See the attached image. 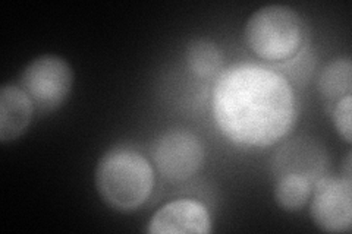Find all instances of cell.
I'll use <instances>...</instances> for the list:
<instances>
[{"label": "cell", "instance_id": "6da1fadb", "mask_svg": "<svg viewBox=\"0 0 352 234\" xmlns=\"http://www.w3.org/2000/svg\"><path fill=\"white\" fill-rule=\"evenodd\" d=\"M212 110L217 128L244 147H270L296 120V98L282 75L264 66L241 63L219 75Z\"/></svg>", "mask_w": 352, "mask_h": 234}, {"label": "cell", "instance_id": "7a4b0ae2", "mask_svg": "<svg viewBox=\"0 0 352 234\" xmlns=\"http://www.w3.org/2000/svg\"><path fill=\"white\" fill-rule=\"evenodd\" d=\"M154 172L148 160L128 147H115L96 167V189L104 202L120 213H131L150 198Z\"/></svg>", "mask_w": 352, "mask_h": 234}, {"label": "cell", "instance_id": "3957f363", "mask_svg": "<svg viewBox=\"0 0 352 234\" xmlns=\"http://www.w3.org/2000/svg\"><path fill=\"white\" fill-rule=\"evenodd\" d=\"M244 34L256 56L269 62H280L300 51L304 43V22L289 6L267 5L248 18Z\"/></svg>", "mask_w": 352, "mask_h": 234}, {"label": "cell", "instance_id": "277c9868", "mask_svg": "<svg viewBox=\"0 0 352 234\" xmlns=\"http://www.w3.org/2000/svg\"><path fill=\"white\" fill-rule=\"evenodd\" d=\"M72 84V68L56 54H41L32 59L22 71L19 80L21 88L43 115L52 113L65 103Z\"/></svg>", "mask_w": 352, "mask_h": 234}, {"label": "cell", "instance_id": "5b68a950", "mask_svg": "<svg viewBox=\"0 0 352 234\" xmlns=\"http://www.w3.org/2000/svg\"><path fill=\"white\" fill-rule=\"evenodd\" d=\"M153 160L159 173L170 182H185L201 169L204 145L188 129H170L154 143Z\"/></svg>", "mask_w": 352, "mask_h": 234}, {"label": "cell", "instance_id": "8992f818", "mask_svg": "<svg viewBox=\"0 0 352 234\" xmlns=\"http://www.w3.org/2000/svg\"><path fill=\"white\" fill-rule=\"evenodd\" d=\"M310 215L327 233H349L352 229V179L323 176L313 185Z\"/></svg>", "mask_w": 352, "mask_h": 234}, {"label": "cell", "instance_id": "52a82bcc", "mask_svg": "<svg viewBox=\"0 0 352 234\" xmlns=\"http://www.w3.org/2000/svg\"><path fill=\"white\" fill-rule=\"evenodd\" d=\"M210 230L207 208L194 199H178L163 205L150 218L147 227L151 234H207Z\"/></svg>", "mask_w": 352, "mask_h": 234}, {"label": "cell", "instance_id": "ba28073f", "mask_svg": "<svg viewBox=\"0 0 352 234\" xmlns=\"http://www.w3.org/2000/svg\"><path fill=\"white\" fill-rule=\"evenodd\" d=\"M34 110V103L21 85H3L0 90V142L9 143L24 135Z\"/></svg>", "mask_w": 352, "mask_h": 234}, {"label": "cell", "instance_id": "9c48e42d", "mask_svg": "<svg viewBox=\"0 0 352 234\" xmlns=\"http://www.w3.org/2000/svg\"><path fill=\"white\" fill-rule=\"evenodd\" d=\"M185 60L190 72L200 80H210L222 73L223 56L219 46L208 38L192 40L185 50Z\"/></svg>", "mask_w": 352, "mask_h": 234}, {"label": "cell", "instance_id": "30bf717a", "mask_svg": "<svg viewBox=\"0 0 352 234\" xmlns=\"http://www.w3.org/2000/svg\"><path fill=\"white\" fill-rule=\"evenodd\" d=\"M318 91L329 103H336L352 94V62L348 58H338L326 65L318 75Z\"/></svg>", "mask_w": 352, "mask_h": 234}, {"label": "cell", "instance_id": "8fae6325", "mask_svg": "<svg viewBox=\"0 0 352 234\" xmlns=\"http://www.w3.org/2000/svg\"><path fill=\"white\" fill-rule=\"evenodd\" d=\"M310 176L301 173H283L274 185V200L285 211H298L310 200L313 192Z\"/></svg>", "mask_w": 352, "mask_h": 234}, {"label": "cell", "instance_id": "7c38bea8", "mask_svg": "<svg viewBox=\"0 0 352 234\" xmlns=\"http://www.w3.org/2000/svg\"><path fill=\"white\" fill-rule=\"evenodd\" d=\"M351 116H352V97L345 95L335 103L333 107V125L346 143L352 142V126H351Z\"/></svg>", "mask_w": 352, "mask_h": 234}, {"label": "cell", "instance_id": "4fadbf2b", "mask_svg": "<svg viewBox=\"0 0 352 234\" xmlns=\"http://www.w3.org/2000/svg\"><path fill=\"white\" fill-rule=\"evenodd\" d=\"M351 151L346 154V159H345V164H344V177L346 179H352V172H351Z\"/></svg>", "mask_w": 352, "mask_h": 234}]
</instances>
